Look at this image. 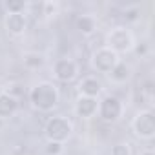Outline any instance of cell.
Returning <instances> with one entry per match:
<instances>
[{
    "instance_id": "6da1fadb",
    "label": "cell",
    "mask_w": 155,
    "mask_h": 155,
    "mask_svg": "<svg viewBox=\"0 0 155 155\" xmlns=\"http://www.w3.org/2000/svg\"><path fill=\"white\" fill-rule=\"evenodd\" d=\"M28 101L33 110L40 113H49L60 104V90L51 81H40L29 88Z\"/></svg>"
},
{
    "instance_id": "7a4b0ae2",
    "label": "cell",
    "mask_w": 155,
    "mask_h": 155,
    "mask_svg": "<svg viewBox=\"0 0 155 155\" xmlns=\"http://www.w3.org/2000/svg\"><path fill=\"white\" fill-rule=\"evenodd\" d=\"M104 46L110 48L111 51H115L119 57L131 53L137 46V38L133 35V31L128 26H113L104 38Z\"/></svg>"
},
{
    "instance_id": "3957f363",
    "label": "cell",
    "mask_w": 155,
    "mask_h": 155,
    "mask_svg": "<svg viewBox=\"0 0 155 155\" xmlns=\"http://www.w3.org/2000/svg\"><path fill=\"white\" fill-rule=\"evenodd\" d=\"M73 131H75V126L71 119H68L66 115H53L44 124V137L48 142L66 144L73 137Z\"/></svg>"
},
{
    "instance_id": "277c9868",
    "label": "cell",
    "mask_w": 155,
    "mask_h": 155,
    "mask_svg": "<svg viewBox=\"0 0 155 155\" xmlns=\"http://www.w3.org/2000/svg\"><path fill=\"white\" fill-rule=\"evenodd\" d=\"M126 113V104L111 93H106L99 99V110H97V117L106 122V124H117Z\"/></svg>"
},
{
    "instance_id": "5b68a950",
    "label": "cell",
    "mask_w": 155,
    "mask_h": 155,
    "mask_svg": "<svg viewBox=\"0 0 155 155\" xmlns=\"http://www.w3.org/2000/svg\"><path fill=\"white\" fill-rule=\"evenodd\" d=\"M130 128L133 131V135L140 140H151L155 137V113L146 108V110H139L135 113V117L130 122Z\"/></svg>"
},
{
    "instance_id": "8992f818",
    "label": "cell",
    "mask_w": 155,
    "mask_h": 155,
    "mask_svg": "<svg viewBox=\"0 0 155 155\" xmlns=\"http://www.w3.org/2000/svg\"><path fill=\"white\" fill-rule=\"evenodd\" d=\"M51 73H53V79L57 82L69 84V82L79 79L81 64L77 62L73 57H60V58H55V62L51 66Z\"/></svg>"
},
{
    "instance_id": "52a82bcc",
    "label": "cell",
    "mask_w": 155,
    "mask_h": 155,
    "mask_svg": "<svg viewBox=\"0 0 155 155\" xmlns=\"http://www.w3.org/2000/svg\"><path fill=\"white\" fill-rule=\"evenodd\" d=\"M120 60H122V58H120L115 51H111L110 48H106V46L97 48V49L91 53V57H90V64H91L93 71L102 73V75H108Z\"/></svg>"
},
{
    "instance_id": "ba28073f",
    "label": "cell",
    "mask_w": 155,
    "mask_h": 155,
    "mask_svg": "<svg viewBox=\"0 0 155 155\" xmlns=\"http://www.w3.org/2000/svg\"><path fill=\"white\" fill-rule=\"evenodd\" d=\"M97 110H99V99H93V97L79 95L73 102V113L82 120H90L97 117Z\"/></svg>"
},
{
    "instance_id": "9c48e42d",
    "label": "cell",
    "mask_w": 155,
    "mask_h": 155,
    "mask_svg": "<svg viewBox=\"0 0 155 155\" xmlns=\"http://www.w3.org/2000/svg\"><path fill=\"white\" fill-rule=\"evenodd\" d=\"M4 29L9 37H22L28 31V13H6L4 15Z\"/></svg>"
},
{
    "instance_id": "30bf717a",
    "label": "cell",
    "mask_w": 155,
    "mask_h": 155,
    "mask_svg": "<svg viewBox=\"0 0 155 155\" xmlns=\"http://www.w3.org/2000/svg\"><path fill=\"white\" fill-rule=\"evenodd\" d=\"M20 110V101L11 91H0V120H9Z\"/></svg>"
},
{
    "instance_id": "8fae6325",
    "label": "cell",
    "mask_w": 155,
    "mask_h": 155,
    "mask_svg": "<svg viewBox=\"0 0 155 155\" xmlns=\"http://www.w3.org/2000/svg\"><path fill=\"white\" fill-rule=\"evenodd\" d=\"M102 91H104V84H102V81L99 79V77H95V75L82 77V81L79 82V95L101 99Z\"/></svg>"
},
{
    "instance_id": "7c38bea8",
    "label": "cell",
    "mask_w": 155,
    "mask_h": 155,
    "mask_svg": "<svg viewBox=\"0 0 155 155\" xmlns=\"http://www.w3.org/2000/svg\"><path fill=\"white\" fill-rule=\"evenodd\" d=\"M131 75H133V68L126 62V60H120L106 77L110 79V82L111 84H115V86H122V84H126V82H130V79H131Z\"/></svg>"
},
{
    "instance_id": "4fadbf2b",
    "label": "cell",
    "mask_w": 155,
    "mask_h": 155,
    "mask_svg": "<svg viewBox=\"0 0 155 155\" xmlns=\"http://www.w3.org/2000/svg\"><path fill=\"white\" fill-rule=\"evenodd\" d=\"M75 26H77V29H79V33H81L82 37H91V35L97 31V28H99V20H97L95 15L84 13V15H79V17H77Z\"/></svg>"
},
{
    "instance_id": "5bb4252c",
    "label": "cell",
    "mask_w": 155,
    "mask_h": 155,
    "mask_svg": "<svg viewBox=\"0 0 155 155\" xmlns=\"http://www.w3.org/2000/svg\"><path fill=\"white\" fill-rule=\"evenodd\" d=\"M22 62H24V66L28 69H38V68H42L46 64V57L42 53H38V51H29V53L24 55Z\"/></svg>"
},
{
    "instance_id": "9a60e30c",
    "label": "cell",
    "mask_w": 155,
    "mask_h": 155,
    "mask_svg": "<svg viewBox=\"0 0 155 155\" xmlns=\"http://www.w3.org/2000/svg\"><path fill=\"white\" fill-rule=\"evenodd\" d=\"M4 9L6 13H28L29 4L22 2V0H8V2H4Z\"/></svg>"
},
{
    "instance_id": "2e32d148",
    "label": "cell",
    "mask_w": 155,
    "mask_h": 155,
    "mask_svg": "<svg viewBox=\"0 0 155 155\" xmlns=\"http://www.w3.org/2000/svg\"><path fill=\"white\" fill-rule=\"evenodd\" d=\"M110 155H133V146L130 140H119L111 146Z\"/></svg>"
},
{
    "instance_id": "e0dca14e",
    "label": "cell",
    "mask_w": 155,
    "mask_h": 155,
    "mask_svg": "<svg viewBox=\"0 0 155 155\" xmlns=\"http://www.w3.org/2000/svg\"><path fill=\"white\" fill-rule=\"evenodd\" d=\"M64 151H66V144H62V142H48L46 140V146H44L46 155H64Z\"/></svg>"
},
{
    "instance_id": "ac0fdd59",
    "label": "cell",
    "mask_w": 155,
    "mask_h": 155,
    "mask_svg": "<svg viewBox=\"0 0 155 155\" xmlns=\"http://www.w3.org/2000/svg\"><path fill=\"white\" fill-rule=\"evenodd\" d=\"M42 15H46V17H55L57 15V11H58V4H53V2H44L42 4Z\"/></svg>"
},
{
    "instance_id": "d6986e66",
    "label": "cell",
    "mask_w": 155,
    "mask_h": 155,
    "mask_svg": "<svg viewBox=\"0 0 155 155\" xmlns=\"http://www.w3.org/2000/svg\"><path fill=\"white\" fill-rule=\"evenodd\" d=\"M139 155H155V151H153L151 148H146V150H142V151H139Z\"/></svg>"
},
{
    "instance_id": "ffe728a7",
    "label": "cell",
    "mask_w": 155,
    "mask_h": 155,
    "mask_svg": "<svg viewBox=\"0 0 155 155\" xmlns=\"http://www.w3.org/2000/svg\"><path fill=\"white\" fill-rule=\"evenodd\" d=\"M2 126H4V120H0V128H2Z\"/></svg>"
}]
</instances>
